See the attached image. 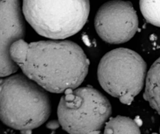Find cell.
<instances>
[{
	"mask_svg": "<svg viewBox=\"0 0 160 134\" xmlns=\"http://www.w3.org/2000/svg\"><path fill=\"white\" fill-rule=\"evenodd\" d=\"M51 114L45 89L23 75L2 78L0 86V116L10 128L25 131L42 126Z\"/></svg>",
	"mask_w": 160,
	"mask_h": 134,
	"instance_id": "7a4b0ae2",
	"label": "cell"
},
{
	"mask_svg": "<svg viewBox=\"0 0 160 134\" xmlns=\"http://www.w3.org/2000/svg\"><path fill=\"white\" fill-rule=\"evenodd\" d=\"M0 75L4 78L18 69L11 59L9 47L26 34L20 0H0Z\"/></svg>",
	"mask_w": 160,
	"mask_h": 134,
	"instance_id": "52a82bcc",
	"label": "cell"
},
{
	"mask_svg": "<svg viewBox=\"0 0 160 134\" xmlns=\"http://www.w3.org/2000/svg\"><path fill=\"white\" fill-rule=\"evenodd\" d=\"M159 133H160V128H159Z\"/></svg>",
	"mask_w": 160,
	"mask_h": 134,
	"instance_id": "5bb4252c",
	"label": "cell"
},
{
	"mask_svg": "<svg viewBox=\"0 0 160 134\" xmlns=\"http://www.w3.org/2000/svg\"><path fill=\"white\" fill-rule=\"evenodd\" d=\"M112 113L109 100L91 86L65 92L58 106V120L70 134L101 131Z\"/></svg>",
	"mask_w": 160,
	"mask_h": 134,
	"instance_id": "5b68a950",
	"label": "cell"
},
{
	"mask_svg": "<svg viewBox=\"0 0 160 134\" xmlns=\"http://www.w3.org/2000/svg\"><path fill=\"white\" fill-rule=\"evenodd\" d=\"M98 36L110 44H121L134 37L138 29V17L132 3L112 0L98 9L95 18Z\"/></svg>",
	"mask_w": 160,
	"mask_h": 134,
	"instance_id": "8992f818",
	"label": "cell"
},
{
	"mask_svg": "<svg viewBox=\"0 0 160 134\" xmlns=\"http://www.w3.org/2000/svg\"><path fill=\"white\" fill-rule=\"evenodd\" d=\"M152 134H158V133H152Z\"/></svg>",
	"mask_w": 160,
	"mask_h": 134,
	"instance_id": "4fadbf2b",
	"label": "cell"
},
{
	"mask_svg": "<svg viewBox=\"0 0 160 134\" xmlns=\"http://www.w3.org/2000/svg\"><path fill=\"white\" fill-rule=\"evenodd\" d=\"M10 57L23 74L48 92L75 89L88 72L89 61L82 49L68 40H47L28 43L15 41Z\"/></svg>",
	"mask_w": 160,
	"mask_h": 134,
	"instance_id": "6da1fadb",
	"label": "cell"
},
{
	"mask_svg": "<svg viewBox=\"0 0 160 134\" xmlns=\"http://www.w3.org/2000/svg\"><path fill=\"white\" fill-rule=\"evenodd\" d=\"M91 134H102V133L101 131H98V132H95V133H91Z\"/></svg>",
	"mask_w": 160,
	"mask_h": 134,
	"instance_id": "7c38bea8",
	"label": "cell"
},
{
	"mask_svg": "<svg viewBox=\"0 0 160 134\" xmlns=\"http://www.w3.org/2000/svg\"><path fill=\"white\" fill-rule=\"evenodd\" d=\"M147 64L136 52L117 48L105 54L98 67V78L106 93L124 105H131L142 90Z\"/></svg>",
	"mask_w": 160,
	"mask_h": 134,
	"instance_id": "277c9868",
	"label": "cell"
},
{
	"mask_svg": "<svg viewBox=\"0 0 160 134\" xmlns=\"http://www.w3.org/2000/svg\"><path fill=\"white\" fill-rule=\"evenodd\" d=\"M89 13V0H23V13L29 24L40 35L56 40L79 32Z\"/></svg>",
	"mask_w": 160,
	"mask_h": 134,
	"instance_id": "3957f363",
	"label": "cell"
},
{
	"mask_svg": "<svg viewBox=\"0 0 160 134\" xmlns=\"http://www.w3.org/2000/svg\"><path fill=\"white\" fill-rule=\"evenodd\" d=\"M140 9L148 23L160 27V0H140Z\"/></svg>",
	"mask_w": 160,
	"mask_h": 134,
	"instance_id": "30bf717a",
	"label": "cell"
},
{
	"mask_svg": "<svg viewBox=\"0 0 160 134\" xmlns=\"http://www.w3.org/2000/svg\"><path fill=\"white\" fill-rule=\"evenodd\" d=\"M144 98L160 115V57L147 74Z\"/></svg>",
	"mask_w": 160,
	"mask_h": 134,
	"instance_id": "ba28073f",
	"label": "cell"
},
{
	"mask_svg": "<svg viewBox=\"0 0 160 134\" xmlns=\"http://www.w3.org/2000/svg\"><path fill=\"white\" fill-rule=\"evenodd\" d=\"M59 126H60V123H59V120H52L47 124V127L48 129H51V130H56V129L59 128Z\"/></svg>",
	"mask_w": 160,
	"mask_h": 134,
	"instance_id": "8fae6325",
	"label": "cell"
},
{
	"mask_svg": "<svg viewBox=\"0 0 160 134\" xmlns=\"http://www.w3.org/2000/svg\"><path fill=\"white\" fill-rule=\"evenodd\" d=\"M103 134H141L137 122L124 116L111 118L106 123Z\"/></svg>",
	"mask_w": 160,
	"mask_h": 134,
	"instance_id": "9c48e42d",
	"label": "cell"
}]
</instances>
